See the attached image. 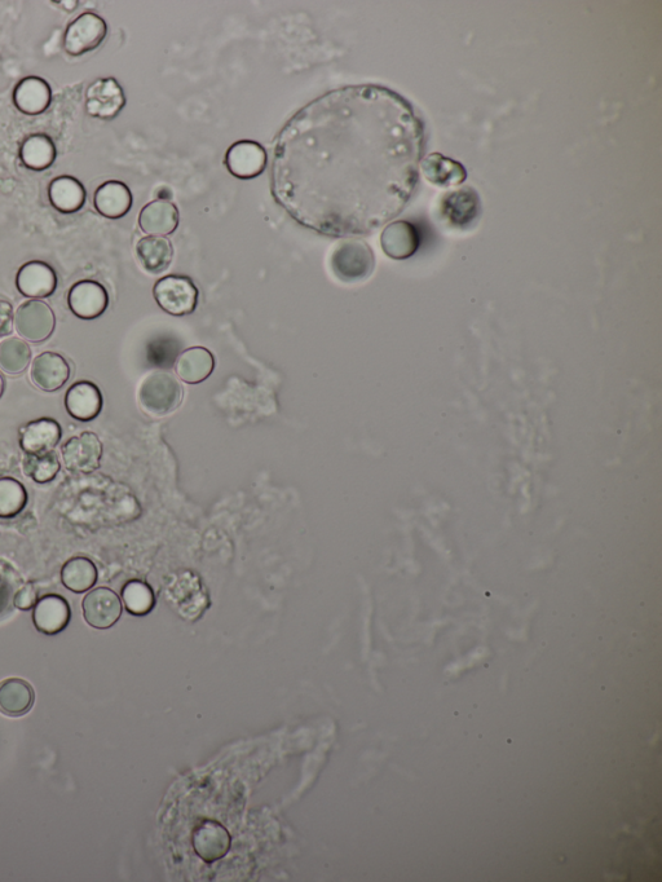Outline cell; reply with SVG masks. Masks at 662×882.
<instances>
[{"label":"cell","mask_w":662,"mask_h":882,"mask_svg":"<svg viewBox=\"0 0 662 882\" xmlns=\"http://www.w3.org/2000/svg\"><path fill=\"white\" fill-rule=\"evenodd\" d=\"M425 148V121L405 97L379 85L337 88L278 132L272 197L319 235L368 236L409 205Z\"/></svg>","instance_id":"6da1fadb"},{"label":"cell","mask_w":662,"mask_h":882,"mask_svg":"<svg viewBox=\"0 0 662 882\" xmlns=\"http://www.w3.org/2000/svg\"><path fill=\"white\" fill-rule=\"evenodd\" d=\"M183 398L182 383L165 370H154L140 382L138 403L147 416L154 418L169 416L182 405Z\"/></svg>","instance_id":"7a4b0ae2"},{"label":"cell","mask_w":662,"mask_h":882,"mask_svg":"<svg viewBox=\"0 0 662 882\" xmlns=\"http://www.w3.org/2000/svg\"><path fill=\"white\" fill-rule=\"evenodd\" d=\"M375 258L372 248L360 240L342 241L334 249L330 267L334 275L343 282H359L372 275Z\"/></svg>","instance_id":"3957f363"},{"label":"cell","mask_w":662,"mask_h":882,"mask_svg":"<svg viewBox=\"0 0 662 882\" xmlns=\"http://www.w3.org/2000/svg\"><path fill=\"white\" fill-rule=\"evenodd\" d=\"M154 299L161 310L171 316H187L196 311L198 289L187 276L162 277L153 288Z\"/></svg>","instance_id":"277c9868"},{"label":"cell","mask_w":662,"mask_h":882,"mask_svg":"<svg viewBox=\"0 0 662 882\" xmlns=\"http://www.w3.org/2000/svg\"><path fill=\"white\" fill-rule=\"evenodd\" d=\"M107 35L108 25L103 17L94 12L82 13L65 30L64 50L73 57L85 55L97 50Z\"/></svg>","instance_id":"5b68a950"},{"label":"cell","mask_w":662,"mask_h":882,"mask_svg":"<svg viewBox=\"0 0 662 882\" xmlns=\"http://www.w3.org/2000/svg\"><path fill=\"white\" fill-rule=\"evenodd\" d=\"M13 325L24 341L42 343L54 333L56 316L41 299H30L17 308Z\"/></svg>","instance_id":"8992f818"},{"label":"cell","mask_w":662,"mask_h":882,"mask_svg":"<svg viewBox=\"0 0 662 882\" xmlns=\"http://www.w3.org/2000/svg\"><path fill=\"white\" fill-rule=\"evenodd\" d=\"M85 107L88 116L113 121L126 107V95L116 78H99L87 88Z\"/></svg>","instance_id":"52a82bcc"},{"label":"cell","mask_w":662,"mask_h":882,"mask_svg":"<svg viewBox=\"0 0 662 882\" xmlns=\"http://www.w3.org/2000/svg\"><path fill=\"white\" fill-rule=\"evenodd\" d=\"M228 173L241 180L258 178L267 169L268 154L262 144L253 140L236 141L225 153Z\"/></svg>","instance_id":"ba28073f"},{"label":"cell","mask_w":662,"mask_h":882,"mask_svg":"<svg viewBox=\"0 0 662 882\" xmlns=\"http://www.w3.org/2000/svg\"><path fill=\"white\" fill-rule=\"evenodd\" d=\"M66 469L72 473H94L103 457V444L94 432L86 431L74 436L61 449Z\"/></svg>","instance_id":"9c48e42d"},{"label":"cell","mask_w":662,"mask_h":882,"mask_svg":"<svg viewBox=\"0 0 662 882\" xmlns=\"http://www.w3.org/2000/svg\"><path fill=\"white\" fill-rule=\"evenodd\" d=\"M82 608L86 623L100 630L112 628L122 615L121 599L108 588H97L88 593Z\"/></svg>","instance_id":"30bf717a"},{"label":"cell","mask_w":662,"mask_h":882,"mask_svg":"<svg viewBox=\"0 0 662 882\" xmlns=\"http://www.w3.org/2000/svg\"><path fill=\"white\" fill-rule=\"evenodd\" d=\"M70 311L82 320H94L109 306L107 289L100 282L83 280L72 286L68 294Z\"/></svg>","instance_id":"8fae6325"},{"label":"cell","mask_w":662,"mask_h":882,"mask_svg":"<svg viewBox=\"0 0 662 882\" xmlns=\"http://www.w3.org/2000/svg\"><path fill=\"white\" fill-rule=\"evenodd\" d=\"M17 290L30 299H44L51 297L57 288V276L55 269L50 264L33 260L24 264L17 272Z\"/></svg>","instance_id":"7c38bea8"},{"label":"cell","mask_w":662,"mask_h":882,"mask_svg":"<svg viewBox=\"0 0 662 882\" xmlns=\"http://www.w3.org/2000/svg\"><path fill=\"white\" fill-rule=\"evenodd\" d=\"M70 365L56 352H43L35 357L30 368V379L35 387L46 392H55L69 381Z\"/></svg>","instance_id":"4fadbf2b"},{"label":"cell","mask_w":662,"mask_h":882,"mask_svg":"<svg viewBox=\"0 0 662 882\" xmlns=\"http://www.w3.org/2000/svg\"><path fill=\"white\" fill-rule=\"evenodd\" d=\"M72 611L64 597L57 594L44 595L33 611V623L38 632L55 635L63 632L70 623Z\"/></svg>","instance_id":"5bb4252c"},{"label":"cell","mask_w":662,"mask_h":882,"mask_svg":"<svg viewBox=\"0 0 662 882\" xmlns=\"http://www.w3.org/2000/svg\"><path fill=\"white\" fill-rule=\"evenodd\" d=\"M65 408L74 420L90 422L95 420L103 409V395L95 383L88 381L74 383L66 392Z\"/></svg>","instance_id":"9a60e30c"},{"label":"cell","mask_w":662,"mask_h":882,"mask_svg":"<svg viewBox=\"0 0 662 882\" xmlns=\"http://www.w3.org/2000/svg\"><path fill=\"white\" fill-rule=\"evenodd\" d=\"M13 104L26 116H39L52 104V88L46 79L26 77L13 91Z\"/></svg>","instance_id":"2e32d148"},{"label":"cell","mask_w":662,"mask_h":882,"mask_svg":"<svg viewBox=\"0 0 662 882\" xmlns=\"http://www.w3.org/2000/svg\"><path fill=\"white\" fill-rule=\"evenodd\" d=\"M193 848L202 861L214 863L227 855L231 836L219 823L206 820L194 829Z\"/></svg>","instance_id":"e0dca14e"},{"label":"cell","mask_w":662,"mask_h":882,"mask_svg":"<svg viewBox=\"0 0 662 882\" xmlns=\"http://www.w3.org/2000/svg\"><path fill=\"white\" fill-rule=\"evenodd\" d=\"M63 430L52 418L29 422L20 430V447L25 454H41L54 451L60 443Z\"/></svg>","instance_id":"ac0fdd59"},{"label":"cell","mask_w":662,"mask_h":882,"mask_svg":"<svg viewBox=\"0 0 662 882\" xmlns=\"http://www.w3.org/2000/svg\"><path fill=\"white\" fill-rule=\"evenodd\" d=\"M180 215L178 207L169 200H156L143 207L139 215L141 231L149 236L165 237L178 229Z\"/></svg>","instance_id":"d6986e66"},{"label":"cell","mask_w":662,"mask_h":882,"mask_svg":"<svg viewBox=\"0 0 662 882\" xmlns=\"http://www.w3.org/2000/svg\"><path fill=\"white\" fill-rule=\"evenodd\" d=\"M132 193L125 183L109 180L96 189L94 206L100 215L108 219H121L130 213Z\"/></svg>","instance_id":"ffe728a7"},{"label":"cell","mask_w":662,"mask_h":882,"mask_svg":"<svg viewBox=\"0 0 662 882\" xmlns=\"http://www.w3.org/2000/svg\"><path fill=\"white\" fill-rule=\"evenodd\" d=\"M381 245L387 257L396 260L408 259L416 253L419 246L417 229L404 220L388 224L383 229Z\"/></svg>","instance_id":"44dd1931"},{"label":"cell","mask_w":662,"mask_h":882,"mask_svg":"<svg viewBox=\"0 0 662 882\" xmlns=\"http://www.w3.org/2000/svg\"><path fill=\"white\" fill-rule=\"evenodd\" d=\"M215 369L214 355L205 347L188 348L179 355L175 372L188 385L205 382Z\"/></svg>","instance_id":"7402d4cb"},{"label":"cell","mask_w":662,"mask_h":882,"mask_svg":"<svg viewBox=\"0 0 662 882\" xmlns=\"http://www.w3.org/2000/svg\"><path fill=\"white\" fill-rule=\"evenodd\" d=\"M86 189L73 176H59L48 187L52 207L61 214L78 213L86 204Z\"/></svg>","instance_id":"603a6c76"},{"label":"cell","mask_w":662,"mask_h":882,"mask_svg":"<svg viewBox=\"0 0 662 882\" xmlns=\"http://www.w3.org/2000/svg\"><path fill=\"white\" fill-rule=\"evenodd\" d=\"M480 202L472 188L449 192L441 204V213L454 227H466L478 216Z\"/></svg>","instance_id":"cb8c5ba5"},{"label":"cell","mask_w":662,"mask_h":882,"mask_svg":"<svg viewBox=\"0 0 662 882\" xmlns=\"http://www.w3.org/2000/svg\"><path fill=\"white\" fill-rule=\"evenodd\" d=\"M141 266L152 275H160L169 269L174 259V246L169 238L160 236H147L141 238L136 245Z\"/></svg>","instance_id":"d4e9b609"},{"label":"cell","mask_w":662,"mask_h":882,"mask_svg":"<svg viewBox=\"0 0 662 882\" xmlns=\"http://www.w3.org/2000/svg\"><path fill=\"white\" fill-rule=\"evenodd\" d=\"M34 689L21 678H8L0 683V712L10 717H20L33 708Z\"/></svg>","instance_id":"484cf974"},{"label":"cell","mask_w":662,"mask_h":882,"mask_svg":"<svg viewBox=\"0 0 662 882\" xmlns=\"http://www.w3.org/2000/svg\"><path fill=\"white\" fill-rule=\"evenodd\" d=\"M423 174L428 182L438 187H453L467 179L465 167L460 162L450 160L440 153H432L421 162Z\"/></svg>","instance_id":"4316f807"},{"label":"cell","mask_w":662,"mask_h":882,"mask_svg":"<svg viewBox=\"0 0 662 882\" xmlns=\"http://www.w3.org/2000/svg\"><path fill=\"white\" fill-rule=\"evenodd\" d=\"M56 145L50 136L35 134L24 140L20 148L22 165L32 171H44L54 165Z\"/></svg>","instance_id":"83f0119b"},{"label":"cell","mask_w":662,"mask_h":882,"mask_svg":"<svg viewBox=\"0 0 662 882\" xmlns=\"http://www.w3.org/2000/svg\"><path fill=\"white\" fill-rule=\"evenodd\" d=\"M61 581L70 592L81 594L94 588L97 581V570L94 562L88 558L75 557L64 564L61 570Z\"/></svg>","instance_id":"f1b7e54d"},{"label":"cell","mask_w":662,"mask_h":882,"mask_svg":"<svg viewBox=\"0 0 662 882\" xmlns=\"http://www.w3.org/2000/svg\"><path fill=\"white\" fill-rule=\"evenodd\" d=\"M32 357V347L22 338L7 337L0 342V369L10 376L24 373Z\"/></svg>","instance_id":"f546056e"},{"label":"cell","mask_w":662,"mask_h":882,"mask_svg":"<svg viewBox=\"0 0 662 882\" xmlns=\"http://www.w3.org/2000/svg\"><path fill=\"white\" fill-rule=\"evenodd\" d=\"M61 463L55 451L41 454H25L22 471L38 484L52 482L60 473Z\"/></svg>","instance_id":"4dcf8cb0"},{"label":"cell","mask_w":662,"mask_h":882,"mask_svg":"<svg viewBox=\"0 0 662 882\" xmlns=\"http://www.w3.org/2000/svg\"><path fill=\"white\" fill-rule=\"evenodd\" d=\"M28 504V492L19 480L0 478V518H15Z\"/></svg>","instance_id":"1f68e13d"},{"label":"cell","mask_w":662,"mask_h":882,"mask_svg":"<svg viewBox=\"0 0 662 882\" xmlns=\"http://www.w3.org/2000/svg\"><path fill=\"white\" fill-rule=\"evenodd\" d=\"M122 599L126 610L134 616L148 615L156 604L153 590L145 582L139 580H132L123 586Z\"/></svg>","instance_id":"d6a6232c"},{"label":"cell","mask_w":662,"mask_h":882,"mask_svg":"<svg viewBox=\"0 0 662 882\" xmlns=\"http://www.w3.org/2000/svg\"><path fill=\"white\" fill-rule=\"evenodd\" d=\"M37 602L38 595L32 584L22 586L21 589L17 590L15 597H13V604L21 611L32 610Z\"/></svg>","instance_id":"836d02e7"},{"label":"cell","mask_w":662,"mask_h":882,"mask_svg":"<svg viewBox=\"0 0 662 882\" xmlns=\"http://www.w3.org/2000/svg\"><path fill=\"white\" fill-rule=\"evenodd\" d=\"M13 319H15V312H13L12 304L0 299V339L10 337L12 334L13 326H15Z\"/></svg>","instance_id":"e575fe53"},{"label":"cell","mask_w":662,"mask_h":882,"mask_svg":"<svg viewBox=\"0 0 662 882\" xmlns=\"http://www.w3.org/2000/svg\"><path fill=\"white\" fill-rule=\"evenodd\" d=\"M4 386H6L4 385V379L2 376H0V398H2L3 396Z\"/></svg>","instance_id":"d590c367"}]
</instances>
